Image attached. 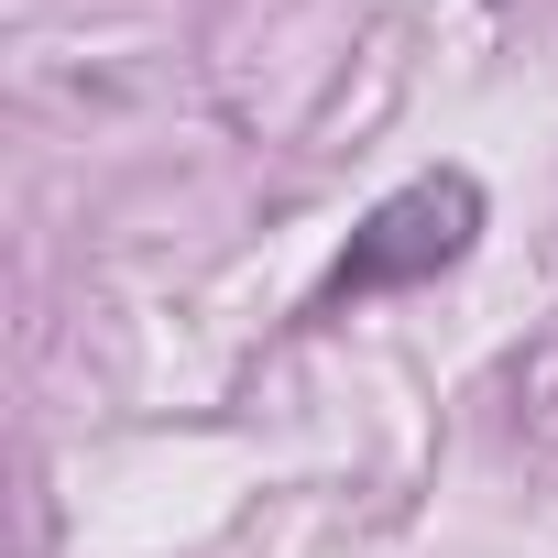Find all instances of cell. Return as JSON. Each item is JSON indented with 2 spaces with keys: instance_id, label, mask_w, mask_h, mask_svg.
I'll list each match as a JSON object with an SVG mask.
<instances>
[{
  "instance_id": "cell-1",
  "label": "cell",
  "mask_w": 558,
  "mask_h": 558,
  "mask_svg": "<svg viewBox=\"0 0 558 558\" xmlns=\"http://www.w3.org/2000/svg\"><path fill=\"white\" fill-rule=\"evenodd\" d=\"M471 241H482V186H471L460 165H438V175H405L395 197H373V208H362L351 252L329 263V286L307 296V318H351V307H373V296L438 286V274H449Z\"/></svg>"
}]
</instances>
